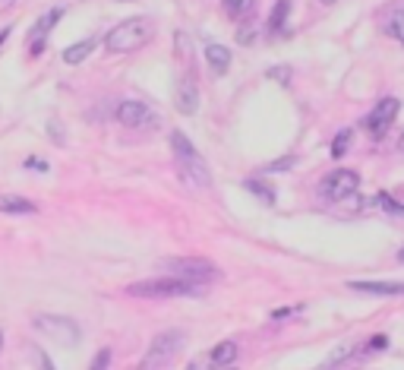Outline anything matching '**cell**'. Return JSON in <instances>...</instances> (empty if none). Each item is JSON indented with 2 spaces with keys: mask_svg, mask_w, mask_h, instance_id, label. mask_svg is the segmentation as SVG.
<instances>
[{
  "mask_svg": "<svg viewBox=\"0 0 404 370\" xmlns=\"http://www.w3.org/2000/svg\"><path fill=\"white\" fill-rule=\"evenodd\" d=\"M170 149H174V165L180 180L189 187V190H208L212 187V174H208L206 159L199 155V149L187 140L183 130H174L170 133Z\"/></svg>",
  "mask_w": 404,
  "mask_h": 370,
  "instance_id": "6da1fadb",
  "label": "cell"
},
{
  "mask_svg": "<svg viewBox=\"0 0 404 370\" xmlns=\"http://www.w3.org/2000/svg\"><path fill=\"white\" fill-rule=\"evenodd\" d=\"M152 35H155V22L149 16H133V20H123L107 32L105 45L107 51L114 54H126V51H136V48L149 45Z\"/></svg>",
  "mask_w": 404,
  "mask_h": 370,
  "instance_id": "7a4b0ae2",
  "label": "cell"
},
{
  "mask_svg": "<svg viewBox=\"0 0 404 370\" xmlns=\"http://www.w3.org/2000/svg\"><path fill=\"white\" fill-rule=\"evenodd\" d=\"M206 285H193L187 279H174V275H161V279H145L126 288L133 298H199Z\"/></svg>",
  "mask_w": 404,
  "mask_h": 370,
  "instance_id": "3957f363",
  "label": "cell"
},
{
  "mask_svg": "<svg viewBox=\"0 0 404 370\" xmlns=\"http://www.w3.org/2000/svg\"><path fill=\"white\" fill-rule=\"evenodd\" d=\"M164 275H174V279H187L193 285H208V282L218 279V266L208 260H199V256H168L161 260Z\"/></svg>",
  "mask_w": 404,
  "mask_h": 370,
  "instance_id": "277c9868",
  "label": "cell"
},
{
  "mask_svg": "<svg viewBox=\"0 0 404 370\" xmlns=\"http://www.w3.org/2000/svg\"><path fill=\"white\" fill-rule=\"evenodd\" d=\"M180 345H183V332L180 329L158 332V336L152 338L149 351L142 355V361H139L136 370H164V367H170V361L177 357Z\"/></svg>",
  "mask_w": 404,
  "mask_h": 370,
  "instance_id": "5b68a950",
  "label": "cell"
},
{
  "mask_svg": "<svg viewBox=\"0 0 404 370\" xmlns=\"http://www.w3.org/2000/svg\"><path fill=\"white\" fill-rule=\"evenodd\" d=\"M360 187V174L351 171V168H335L332 174H325L319 184V193L325 199H335V203H347V199L357 197Z\"/></svg>",
  "mask_w": 404,
  "mask_h": 370,
  "instance_id": "8992f818",
  "label": "cell"
},
{
  "mask_svg": "<svg viewBox=\"0 0 404 370\" xmlns=\"http://www.w3.org/2000/svg\"><path fill=\"white\" fill-rule=\"evenodd\" d=\"M32 323H35L38 332H44L48 338H57V342H63V345H79V338H82L76 319H69V317H50V313H38Z\"/></svg>",
  "mask_w": 404,
  "mask_h": 370,
  "instance_id": "52a82bcc",
  "label": "cell"
},
{
  "mask_svg": "<svg viewBox=\"0 0 404 370\" xmlns=\"http://www.w3.org/2000/svg\"><path fill=\"white\" fill-rule=\"evenodd\" d=\"M398 108H401V102L398 98H379L376 105H372V111L363 117V130L372 136V140H385V133H389L391 121H395Z\"/></svg>",
  "mask_w": 404,
  "mask_h": 370,
  "instance_id": "ba28073f",
  "label": "cell"
},
{
  "mask_svg": "<svg viewBox=\"0 0 404 370\" xmlns=\"http://www.w3.org/2000/svg\"><path fill=\"white\" fill-rule=\"evenodd\" d=\"M60 16H63V7H54V10H48L44 16H38V22L29 29V51H32V54H41V51H44L50 29L60 22Z\"/></svg>",
  "mask_w": 404,
  "mask_h": 370,
  "instance_id": "9c48e42d",
  "label": "cell"
},
{
  "mask_svg": "<svg viewBox=\"0 0 404 370\" xmlns=\"http://www.w3.org/2000/svg\"><path fill=\"white\" fill-rule=\"evenodd\" d=\"M152 111H149V105H142V102H136V98H126V102H120L117 105V121L123 124V127H152Z\"/></svg>",
  "mask_w": 404,
  "mask_h": 370,
  "instance_id": "30bf717a",
  "label": "cell"
},
{
  "mask_svg": "<svg viewBox=\"0 0 404 370\" xmlns=\"http://www.w3.org/2000/svg\"><path fill=\"white\" fill-rule=\"evenodd\" d=\"M174 105L180 114H196V108H199V86H196L193 77H180L174 92Z\"/></svg>",
  "mask_w": 404,
  "mask_h": 370,
  "instance_id": "8fae6325",
  "label": "cell"
},
{
  "mask_svg": "<svg viewBox=\"0 0 404 370\" xmlns=\"http://www.w3.org/2000/svg\"><path fill=\"white\" fill-rule=\"evenodd\" d=\"M351 291L372 294V298H398L404 294V282H347Z\"/></svg>",
  "mask_w": 404,
  "mask_h": 370,
  "instance_id": "7c38bea8",
  "label": "cell"
},
{
  "mask_svg": "<svg viewBox=\"0 0 404 370\" xmlns=\"http://www.w3.org/2000/svg\"><path fill=\"white\" fill-rule=\"evenodd\" d=\"M0 212L4 216H35L38 206L32 199L16 197V193H0Z\"/></svg>",
  "mask_w": 404,
  "mask_h": 370,
  "instance_id": "4fadbf2b",
  "label": "cell"
},
{
  "mask_svg": "<svg viewBox=\"0 0 404 370\" xmlns=\"http://www.w3.org/2000/svg\"><path fill=\"white\" fill-rule=\"evenodd\" d=\"M206 60H208V67H212L218 77H224L227 73V67H231V51H227L224 45H206Z\"/></svg>",
  "mask_w": 404,
  "mask_h": 370,
  "instance_id": "5bb4252c",
  "label": "cell"
},
{
  "mask_svg": "<svg viewBox=\"0 0 404 370\" xmlns=\"http://www.w3.org/2000/svg\"><path fill=\"white\" fill-rule=\"evenodd\" d=\"M237 351H240L237 342L227 338V342H218L212 351H208V361H212V367H231L234 357H237Z\"/></svg>",
  "mask_w": 404,
  "mask_h": 370,
  "instance_id": "9a60e30c",
  "label": "cell"
},
{
  "mask_svg": "<svg viewBox=\"0 0 404 370\" xmlns=\"http://www.w3.org/2000/svg\"><path fill=\"white\" fill-rule=\"evenodd\" d=\"M288 16H290V0H278L275 7H271L269 22H265V32H269V35H278V32L284 29V22H288Z\"/></svg>",
  "mask_w": 404,
  "mask_h": 370,
  "instance_id": "2e32d148",
  "label": "cell"
},
{
  "mask_svg": "<svg viewBox=\"0 0 404 370\" xmlns=\"http://www.w3.org/2000/svg\"><path fill=\"white\" fill-rule=\"evenodd\" d=\"M92 51H95V41L92 39H82V41H76V45L63 48V64L76 67V64H82V60H86Z\"/></svg>",
  "mask_w": 404,
  "mask_h": 370,
  "instance_id": "e0dca14e",
  "label": "cell"
},
{
  "mask_svg": "<svg viewBox=\"0 0 404 370\" xmlns=\"http://www.w3.org/2000/svg\"><path fill=\"white\" fill-rule=\"evenodd\" d=\"M221 7H224L227 16L240 20V16H250L252 7H256V0H221Z\"/></svg>",
  "mask_w": 404,
  "mask_h": 370,
  "instance_id": "ac0fdd59",
  "label": "cell"
},
{
  "mask_svg": "<svg viewBox=\"0 0 404 370\" xmlns=\"http://www.w3.org/2000/svg\"><path fill=\"white\" fill-rule=\"evenodd\" d=\"M246 190H252V197L256 199H262V203H275V190H271L269 184H262V180H256V178H250L246 180Z\"/></svg>",
  "mask_w": 404,
  "mask_h": 370,
  "instance_id": "d6986e66",
  "label": "cell"
},
{
  "mask_svg": "<svg viewBox=\"0 0 404 370\" xmlns=\"http://www.w3.org/2000/svg\"><path fill=\"white\" fill-rule=\"evenodd\" d=\"M389 32L395 35V39L401 41V48H404V7H395L389 13Z\"/></svg>",
  "mask_w": 404,
  "mask_h": 370,
  "instance_id": "ffe728a7",
  "label": "cell"
},
{
  "mask_svg": "<svg viewBox=\"0 0 404 370\" xmlns=\"http://www.w3.org/2000/svg\"><path fill=\"white\" fill-rule=\"evenodd\" d=\"M347 146H351V130H341L332 140V159H341V155L347 152Z\"/></svg>",
  "mask_w": 404,
  "mask_h": 370,
  "instance_id": "44dd1931",
  "label": "cell"
},
{
  "mask_svg": "<svg viewBox=\"0 0 404 370\" xmlns=\"http://www.w3.org/2000/svg\"><path fill=\"white\" fill-rule=\"evenodd\" d=\"M107 367H111V348H101L95 355V361L88 364V370H107Z\"/></svg>",
  "mask_w": 404,
  "mask_h": 370,
  "instance_id": "7402d4cb",
  "label": "cell"
},
{
  "mask_svg": "<svg viewBox=\"0 0 404 370\" xmlns=\"http://www.w3.org/2000/svg\"><path fill=\"white\" fill-rule=\"evenodd\" d=\"M269 77L288 86V83H290V67H275V70H269Z\"/></svg>",
  "mask_w": 404,
  "mask_h": 370,
  "instance_id": "603a6c76",
  "label": "cell"
},
{
  "mask_svg": "<svg viewBox=\"0 0 404 370\" xmlns=\"http://www.w3.org/2000/svg\"><path fill=\"white\" fill-rule=\"evenodd\" d=\"M288 165H297L294 155H290V159H278V161H271V165H265V171H284Z\"/></svg>",
  "mask_w": 404,
  "mask_h": 370,
  "instance_id": "cb8c5ba5",
  "label": "cell"
},
{
  "mask_svg": "<svg viewBox=\"0 0 404 370\" xmlns=\"http://www.w3.org/2000/svg\"><path fill=\"white\" fill-rule=\"evenodd\" d=\"M48 133L54 136V143H60V146H63V130H60V124H57V121H48Z\"/></svg>",
  "mask_w": 404,
  "mask_h": 370,
  "instance_id": "d4e9b609",
  "label": "cell"
},
{
  "mask_svg": "<svg viewBox=\"0 0 404 370\" xmlns=\"http://www.w3.org/2000/svg\"><path fill=\"white\" fill-rule=\"evenodd\" d=\"M300 310H303V307H281V310H275L271 317H275V319H284V317H297Z\"/></svg>",
  "mask_w": 404,
  "mask_h": 370,
  "instance_id": "484cf974",
  "label": "cell"
},
{
  "mask_svg": "<svg viewBox=\"0 0 404 370\" xmlns=\"http://www.w3.org/2000/svg\"><path fill=\"white\" fill-rule=\"evenodd\" d=\"M382 348H385V336H376L366 342V351H382Z\"/></svg>",
  "mask_w": 404,
  "mask_h": 370,
  "instance_id": "4316f807",
  "label": "cell"
},
{
  "mask_svg": "<svg viewBox=\"0 0 404 370\" xmlns=\"http://www.w3.org/2000/svg\"><path fill=\"white\" fill-rule=\"evenodd\" d=\"M38 364H41V370H54V364H50L48 351H38Z\"/></svg>",
  "mask_w": 404,
  "mask_h": 370,
  "instance_id": "83f0119b",
  "label": "cell"
},
{
  "mask_svg": "<svg viewBox=\"0 0 404 370\" xmlns=\"http://www.w3.org/2000/svg\"><path fill=\"white\" fill-rule=\"evenodd\" d=\"M29 168H35V171H48V161H41V159H29Z\"/></svg>",
  "mask_w": 404,
  "mask_h": 370,
  "instance_id": "f1b7e54d",
  "label": "cell"
},
{
  "mask_svg": "<svg viewBox=\"0 0 404 370\" xmlns=\"http://www.w3.org/2000/svg\"><path fill=\"white\" fill-rule=\"evenodd\" d=\"M6 39H10V29H6V26H4V29H0V45H4V41H6Z\"/></svg>",
  "mask_w": 404,
  "mask_h": 370,
  "instance_id": "f546056e",
  "label": "cell"
},
{
  "mask_svg": "<svg viewBox=\"0 0 404 370\" xmlns=\"http://www.w3.org/2000/svg\"><path fill=\"white\" fill-rule=\"evenodd\" d=\"M398 149H401V152H404V133L398 136Z\"/></svg>",
  "mask_w": 404,
  "mask_h": 370,
  "instance_id": "4dcf8cb0",
  "label": "cell"
},
{
  "mask_svg": "<svg viewBox=\"0 0 404 370\" xmlns=\"http://www.w3.org/2000/svg\"><path fill=\"white\" fill-rule=\"evenodd\" d=\"M398 260H401V263H404V247H401V250H398Z\"/></svg>",
  "mask_w": 404,
  "mask_h": 370,
  "instance_id": "1f68e13d",
  "label": "cell"
},
{
  "mask_svg": "<svg viewBox=\"0 0 404 370\" xmlns=\"http://www.w3.org/2000/svg\"><path fill=\"white\" fill-rule=\"evenodd\" d=\"M0 351H4V332H0Z\"/></svg>",
  "mask_w": 404,
  "mask_h": 370,
  "instance_id": "d6a6232c",
  "label": "cell"
},
{
  "mask_svg": "<svg viewBox=\"0 0 404 370\" xmlns=\"http://www.w3.org/2000/svg\"><path fill=\"white\" fill-rule=\"evenodd\" d=\"M322 4H335V0H322Z\"/></svg>",
  "mask_w": 404,
  "mask_h": 370,
  "instance_id": "836d02e7",
  "label": "cell"
}]
</instances>
